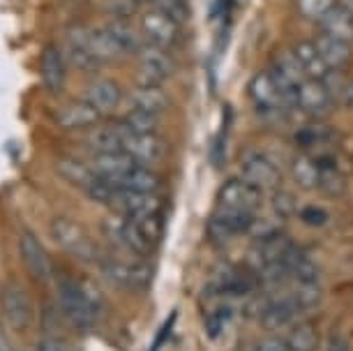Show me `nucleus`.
Returning <instances> with one entry per match:
<instances>
[{
	"mask_svg": "<svg viewBox=\"0 0 353 351\" xmlns=\"http://www.w3.org/2000/svg\"><path fill=\"white\" fill-rule=\"evenodd\" d=\"M58 303L61 310L74 328H90L95 326L99 317V298L88 287L79 282H61L58 287Z\"/></svg>",
	"mask_w": 353,
	"mask_h": 351,
	"instance_id": "f257e3e1",
	"label": "nucleus"
},
{
	"mask_svg": "<svg viewBox=\"0 0 353 351\" xmlns=\"http://www.w3.org/2000/svg\"><path fill=\"white\" fill-rule=\"evenodd\" d=\"M51 236L61 245L68 254L77 257L79 261H102V252H99L97 243L77 220L68 215H58L51 220Z\"/></svg>",
	"mask_w": 353,
	"mask_h": 351,
	"instance_id": "f03ea898",
	"label": "nucleus"
},
{
	"mask_svg": "<svg viewBox=\"0 0 353 351\" xmlns=\"http://www.w3.org/2000/svg\"><path fill=\"white\" fill-rule=\"evenodd\" d=\"M137 56H139V83L162 86L166 79L176 74V61L169 54V49L145 44Z\"/></svg>",
	"mask_w": 353,
	"mask_h": 351,
	"instance_id": "7ed1b4c3",
	"label": "nucleus"
},
{
	"mask_svg": "<svg viewBox=\"0 0 353 351\" xmlns=\"http://www.w3.org/2000/svg\"><path fill=\"white\" fill-rule=\"evenodd\" d=\"M0 310H3L5 321L14 330H26L32 323V317H35L28 291L14 282L5 284L3 291H0Z\"/></svg>",
	"mask_w": 353,
	"mask_h": 351,
	"instance_id": "20e7f679",
	"label": "nucleus"
},
{
	"mask_svg": "<svg viewBox=\"0 0 353 351\" xmlns=\"http://www.w3.org/2000/svg\"><path fill=\"white\" fill-rule=\"evenodd\" d=\"M263 201V192L243 178H231L217 192V206L254 215Z\"/></svg>",
	"mask_w": 353,
	"mask_h": 351,
	"instance_id": "39448f33",
	"label": "nucleus"
},
{
	"mask_svg": "<svg viewBox=\"0 0 353 351\" xmlns=\"http://www.w3.org/2000/svg\"><path fill=\"white\" fill-rule=\"evenodd\" d=\"M109 208L113 210V215L139 220V217L159 215V210H162V199H159L155 192H134V190L118 188V194L111 201Z\"/></svg>",
	"mask_w": 353,
	"mask_h": 351,
	"instance_id": "423d86ee",
	"label": "nucleus"
},
{
	"mask_svg": "<svg viewBox=\"0 0 353 351\" xmlns=\"http://www.w3.org/2000/svg\"><path fill=\"white\" fill-rule=\"evenodd\" d=\"M141 35L148 44L152 46H162V49H169L178 42V35H181V23L173 21L171 17H166L164 12H159L155 8L143 10L141 12Z\"/></svg>",
	"mask_w": 353,
	"mask_h": 351,
	"instance_id": "0eeeda50",
	"label": "nucleus"
},
{
	"mask_svg": "<svg viewBox=\"0 0 353 351\" xmlns=\"http://www.w3.org/2000/svg\"><path fill=\"white\" fill-rule=\"evenodd\" d=\"M104 229H106V234H109V238H113L118 245H123L125 250H130V252H134L139 257L150 254L152 248H155V245L143 236L139 224L134 220H130V217L113 215L111 220L104 222Z\"/></svg>",
	"mask_w": 353,
	"mask_h": 351,
	"instance_id": "6e6552de",
	"label": "nucleus"
},
{
	"mask_svg": "<svg viewBox=\"0 0 353 351\" xmlns=\"http://www.w3.org/2000/svg\"><path fill=\"white\" fill-rule=\"evenodd\" d=\"M252 222H254V215L252 213L217 206V210L212 213L208 222V236L217 243L231 241V238H236L241 234H250Z\"/></svg>",
	"mask_w": 353,
	"mask_h": 351,
	"instance_id": "1a4fd4ad",
	"label": "nucleus"
},
{
	"mask_svg": "<svg viewBox=\"0 0 353 351\" xmlns=\"http://www.w3.org/2000/svg\"><path fill=\"white\" fill-rule=\"evenodd\" d=\"M248 92L254 102V107L263 114H277V111L286 109V99L282 95V90L277 88L275 79H272L270 70H261L256 72L254 77L250 79V86H248Z\"/></svg>",
	"mask_w": 353,
	"mask_h": 351,
	"instance_id": "9d476101",
	"label": "nucleus"
},
{
	"mask_svg": "<svg viewBox=\"0 0 353 351\" xmlns=\"http://www.w3.org/2000/svg\"><path fill=\"white\" fill-rule=\"evenodd\" d=\"M296 107L307 116L323 118L335 107V99H332L321 79H305L296 90Z\"/></svg>",
	"mask_w": 353,
	"mask_h": 351,
	"instance_id": "9b49d317",
	"label": "nucleus"
},
{
	"mask_svg": "<svg viewBox=\"0 0 353 351\" xmlns=\"http://www.w3.org/2000/svg\"><path fill=\"white\" fill-rule=\"evenodd\" d=\"M102 273L109 277L113 284L123 289H145L150 284V268L143 263H132V261H121V259H104L99 261Z\"/></svg>",
	"mask_w": 353,
	"mask_h": 351,
	"instance_id": "f8f14e48",
	"label": "nucleus"
},
{
	"mask_svg": "<svg viewBox=\"0 0 353 351\" xmlns=\"http://www.w3.org/2000/svg\"><path fill=\"white\" fill-rule=\"evenodd\" d=\"M241 178L243 181L252 183L259 190H277L279 183H282V174L279 169L272 164L265 155L252 153L245 155L241 162Z\"/></svg>",
	"mask_w": 353,
	"mask_h": 351,
	"instance_id": "ddd939ff",
	"label": "nucleus"
},
{
	"mask_svg": "<svg viewBox=\"0 0 353 351\" xmlns=\"http://www.w3.org/2000/svg\"><path fill=\"white\" fill-rule=\"evenodd\" d=\"M19 254L26 270L35 277V280H49L51 277V261L46 257L44 245L39 243V238L32 231H21L19 236Z\"/></svg>",
	"mask_w": 353,
	"mask_h": 351,
	"instance_id": "4468645a",
	"label": "nucleus"
},
{
	"mask_svg": "<svg viewBox=\"0 0 353 351\" xmlns=\"http://www.w3.org/2000/svg\"><path fill=\"white\" fill-rule=\"evenodd\" d=\"M102 114L92 107L88 99H77V102L65 104L56 111V123L63 130H92L99 125Z\"/></svg>",
	"mask_w": 353,
	"mask_h": 351,
	"instance_id": "2eb2a0df",
	"label": "nucleus"
},
{
	"mask_svg": "<svg viewBox=\"0 0 353 351\" xmlns=\"http://www.w3.org/2000/svg\"><path fill=\"white\" fill-rule=\"evenodd\" d=\"M39 77H42V86L49 92H53V95L65 88V79H68V61H65V54L58 49V46L49 44L42 51Z\"/></svg>",
	"mask_w": 353,
	"mask_h": 351,
	"instance_id": "dca6fc26",
	"label": "nucleus"
},
{
	"mask_svg": "<svg viewBox=\"0 0 353 351\" xmlns=\"http://www.w3.org/2000/svg\"><path fill=\"white\" fill-rule=\"evenodd\" d=\"M123 125V123H121ZM123 150L137 164L150 167L152 162L162 160V141L155 134H132L123 128Z\"/></svg>",
	"mask_w": 353,
	"mask_h": 351,
	"instance_id": "f3484780",
	"label": "nucleus"
},
{
	"mask_svg": "<svg viewBox=\"0 0 353 351\" xmlns=\"http://www.w3.org/2000/svg\"><path fill=\"white\" fill-rule=\"evenodd\" d=\"M56 171L63 181L72 183L74 188L85 192V194H88V192L97 185L99 178H102V176L95 174V169H92L90 164H85L81 160H74V157H63V160H58Z\"/></svg>",
	"mask_w": 353,
	"mask_h": 351,
	"instance_id": "a211bd4d",
	"label": "nucleus"
},
{
	"mask_svg": "<svg viewBox=\"0 0 353 351\" xmlns=\"http://www.w3.org/2000/svg\"><path fill=\"white\" fill-rule=\"evenodd\" d=\"M88 164L95 169L97 176L104 178V181L118 183L137 162L132 160L125 150H116V153H95V157H92Z\"/></svg>",
	"mask_w": 353,
	"mask_h": 351,
	"instance_id": "6ab92c4d",
	"label": "nucleus"
},
{
	"mask_svg": "<svg viewBox=\"0 0 353 351\" xmlns=\"http://www.w3.org/2000/svg\"><path fill=\"white\" fill-rule=\"evenodd\" d=\"M83 42L90 49V54L102 65L113 63L125 56L121 51V46L116 44V39L111 37V32L106 28H83Z\"/></svg>",
	"mask_w": 353,
	"mask_h": 351,
	"instance_id": "aec40b11",
	"label": "nucleus"
},
{
	"mask_svg": "<svg viewBox=\"0 0 353 351\" xmlns=\"http://www.w3.org/2000/svg\"><path fill=\"white\" fill-rule=\"evenodd\" d=\"M65 61L79 72H97L102 63L90 54V49L83 42V28L70 30L68 35V49H65Z\"/></svg>",
	"mask_w": 353,
	"mask_h": 351,
	"instance_id": "412c9836",
	"label": "nucleus"
},
{
	"mask_svg": "<svg viewBox=\"0 0 353 351\" xmlns=\"http://www.w3.org/2000/svg\"><path fill=\"white\" fill-rule=\"evenodd\" d=\"M298 314H301V305L293 296L282 298V301H270L261 312V326L265 330H279L296 321Z\"/></svg>",
	"mask_w": 353,
	"mask_h": 351,
	"instance_id": "4be33fe9",
	"label": "nucleus"
},
{
	"mask_svg": "<svg viewBox=\"0 0 353 351\" xmlns=\"http://www.w3.org/2000/svg\"><path fill=\"white\" fill-rule=\"evenodd\" d=\"M130 104L132 109L150 111V114H162L171 107V97L166 95L162 86H143L137 83L130 92Z\"/></svg>",
	"mask_w": 353,
	"mask_h": 351,
	"instance_id": "5701e85b",
	"label": "nucleus"
},
{
	"mask_svg": "<svg viewBox=\"0 0 353 351\" xmlns=\"http://www.w3.org/2000/svg\"><path fill=\"white\" fill-rule=\"evenodd\" d=\"M319 54H321L323 63L328 65V70H344L351 61V44L344 39L330 37V35H319L314 39Z\"/></svg>",
	"mask_w": 353,
	"mask_h": 351,
	"instance_id": "b1692460",
	"label": "nucleus"
},
{
	"mask_svg": "<svg viewBox=\"0 0 353 351\" xmlns=\"http://www.w3.org/2000/svg\"><path fill=\"white\" fill-rule=\"evenodd\" d=\"M319 28H321L323 35L344 39V42H353V12H349L344 5H335L328 14H325L321 21H319Z\"/></svg>",
	"mask_w": 353,
	"mask_h": 351,
	"instance_id": "393cba45",
	"label": "nucleus"
},
{
	"mask_svg": "<svg viewBox=\"0 0 353 351\" xmlns=\"http://www.w3.org/2000/svg\"><path fill=\"white\" fill-rule=\"evenodd\" d=\"M85 99H88L99 114H111V111H116L118 104H121V88H118V83L111 81V79H99V81L90 83Z\"/></svg>",
	"mask_w": 353,
	"mask_h": 351,
	"instance_id": "a878e982",
	"label": "nucleus"
},
{
	"mask_svg": "<svg viewBox=\"0 0 353 351\" xmlns=\"http://www.w3.org/2000/svg\"><path fill=\"white\" fill-rule=\"evenodd\" d=\"M85 143L95 153H116V150H123V125H95L88 132Z\"/></svg>",
	"mask_w": 353,
	"mask_h": 351,
	"instance_id": "bb28decb",
	"label": "nucleus"
},
{
	"mask_svg": "<svg viewBox=\"0 0 353 351\" xmlns=\"http://www.w3.org/2000/svg\"><path fill=\"white\" fill-rule=\"evenodd\" d=\"M106 30L111 32V37L116 39V44L121 46V51L125 56L128 54H139L143 49V35L141 30L132 28L128 23V19H113V21L106 26Z\"/></svg>",
	"mask_w": 353,
	"mask_h": 351,
	"instance_id": "cd10ccee",
	"label": "nucleus"
},
{
	"mask_svg": "<svg viewBox=\"0 0 353 351\" xmlns=\"http://www.w3.org/2000/svg\"><path fill=\"white\" fill-rule=\"evenodd\" d=\"M291 178L301 190H319V185H321L319 162L310 155H298L291 162Z\"/></svg>",
	"mask_w": 353,
	"mask_h": 351,
	"instance_id": "c85d7f7f",
	"label": "nucleus"
},
{
	"mask_svg": "<svg viewBox=\"0 0 353 351\" xmlns=\"http://www.w3.org/2000/svg\"><path fill=\"white\" fill-rule=\"evenodd\" d=\"M293 54H296L298 63L303 65L305 74H307V79H323L325 74H328V65L323 63L321 54H319L316 44L314 42H298L296 46H293Z\"/></svg>",
	"mask_w": 353,
	"mask_h": 351,
	"instance_id": "c756f323",
	"label": "nucleus"
},
{
	"mask_svg": "<svg viewBox=\"0 0 353 351\" xmlns=\"http://www.w3.org/2000/svg\"><path fill=\"white\" fill-rule=\"evenodd\" d=\"M270 70L275 72L277 77H282L284 81L293 83L296 88L305 81V79H307V74H305V70H303V65L298 63L296 54H293V49H284V51H279V54H275Z\"/></svg>",
	"mask_w": 353,
	"mask_h": 351,
	"instance_id": "7c9ffc66",
	"label": "nucleus"
},
{
	"mask_svg": "<svg viewBox=\"0 0 353 351\" xmlns=\"http://www.w3.org/2000/svg\"><path fill=\"white\" fill-rule=\"evenodd\" d=\"M284 342L289 351H316L319 344H321V333H319V328L310 321L296 323V326L289 330Z\"/></svg>",
	"mask_w": 353,
	"mask_h": 351,
	"instance_id": "2f4dec72",
	"label": "nucleus"
},
{
	"mask_svg": "<svg viewBox=\"0 0 353 351\" xmlns=\"http://www.w3.org/2000/svg\"><path fill=\"white\" fill-rule=\"evenodd\" d=\"M116 185H118V188H123V190H134V192H157L159 176L150 167L134 164V167H132Z\"/></svg>",
	"mask_w": 353,
	"mask_h": 351,
	"instance_id": "473e14b6",
	"label": "nucleus"
},
{
	"mask_svg": "<svg viewBox=\"0 0 353 351\" xmlns=\"http://www.w3.org/2000/svg\"><path fill=\"white\" fill-rule=\"evenodd\" d=\"M330 134L332 130L328 128V125L323 123H312V125H305V128H301L296 132V141L303 146V148H323V146H328L330 141Z\"/></svg>",
	"mask_w": 353,
	"mask_h": 351,
	"instance_id": "72a5a7b5",
	"label": "nucleus"
},
{
	"mask_svg": "<svg viewBox=\"0 0 353 351\" xmlns=\"http://www.w3.org/2000/svg\"><path fill=\"white\" fill-rule=\"evenodd\" d=\"M157 125H159L157 114H150V111H141V109H132L123 118V128L132 132V134H155Z\"/></svg>",
	"mask_w": 353,
	"mask_h": 351,
	"instance_id": "f704fd0d",
	"label": "nucleus"
},
{
	"mask_svg": "<svg viewBox=\"0 0 353 351\" xmlns=\"http://www.w3.org/2000/svg\"><path fill=\"white\" fill-rule=\"evenodd\" d=\"M335 5H337V0H298L301 14L305 19H312V21H321Z\"/></svg>",
	"mask_w": 353,
	"mask_h": 351,
	"instance_id": "c9c22d12",
	"label": "nucleus"
},
{
	"mask_svg": "<svg viewBox=\"0 0 353 351\" xmlns=\"http://www.w3.org/2000/svg\"><path fill=\"white\" fill-rule=\"evenodd\" d=\"M150 8H155L159 12H164L166 17H171L173 21H178L183 26L185 19L190 17V5L188 0H152Z\"/></svg>",
	"mask_w": 353,
	"mask_h": 351,
	"instance_id": "e433bc0d",
	"label": "nucleus"
},
{
	"mask_svg": "<svg viewBox=\"0 0 353 351\" xmlns=\"http://www.w3.org/2000/svg\"><path fill=\"white\" fill-rule=\"evenodd\" d=\"M102 5L113 19H130L141 8L139 0H102Z\"/></svg>",
	"mask_w": 353,
	"mask_h": 351,
	"instance_id": "4c0bfd02",
	"label": "nucleus"
},
{
	"mask_svg": "<svg viewBox=\"0 0 353 351\" xmlns=\"http://www.w3.org/2000/svg\"><path fill=\"white\" fill-rule=\"evenodd\" d=\"M296 303L301 305V310L305 308H314L319 301H321V289H319V282H305L298 287V291L293 294Z\"/></svg>",
	"mask_w": 353,
	"mask_h": 351,
	"instance_id": "58836bf2",
	"label": "nucleus"
},
{
	"mask_svg": "<svg viewBox=\"0 0 353 351\" xmlns=\"http://www.w3.org/2000/svg\"><path fill=\"white\" fill-rule=\"evenodd\" d=\"M321 81H323L325 88H328L332 99L339 102V99H342V92H344V86L349 79H344V70H328V74H325Z\"/></svg>",
	"mask_w": 353,
	"mask_h": 351,
	"instance_id": "ea45409f",
	"label": "nucleus"
},
{
	"mask_svg": "<svg viewBox=\"0 0 353 351\" xmlns=\"http://www.w3.org/2000/svg\"><path fill=\"white\" fill-rule=\"evenodd\" d=\"M272 208H275L277 215L289 217V215L296 213V199L279 190V192H275V194H272Z\"/></svg>",
	"mask_w": 353,
	"mask_h": 351,
	"instance_id": "a19ab883",
	"label": "nucleus"
},
{
	"mask_svg": "<svg viewBox=\"0 0 353 351\" xmlns=\"http://www.w3.org/2000/svg\"><path fill=\"white\" fill-rule=\"evenodd\" d=\"M301 217H303V222L312 224V227H321V224H325V220H328V213L319 206H307L301 210Z\"/></svg>",
	"mask_w": 353,
	"mask_h": 351,
	"instance_id": "79ce46f5",
	"label": "nucleus"
},
{
	"mask_svg": "<svg viewBox=\"0 0 353 351\" xmlns=\"http://www.w3.org/2000/svg\"><path fill=\"white\" fill-rule=\"evenodd\" d=\"M226 319H229V312H226V310L212 314L210 319H208V335H210V337L219 335V330H222V326L226 323Z\"/></svg>",
	"mask_w": 353,
	"mask_h": 351,
	"instance_id": "37998d69",
	"label": "nucleus"
},
{
	"mask_svg": "<svg viewBox=\"0 0 353 351\" xmlns=\"http://www.w3.org/2000/svg\"><path fill=\"white\" fill-rule=\"evenodd\" d=\"M37 351H70V347L61 340V337L49 335V337H44V340L39 342Z\"/></svg>",
	"mask_w": 353,
	"mask_h": 351,
	"instance_id": "c03bdc74",
	"label": "nucleus"
},
{
	"mask_svg": "<svg viewBox=\"0 0 353 351\" xmlns=\"http://www.w3.org/2000/svg\"><path fill=\"white\" fill-rule=\"evenodd\" d=\"M173 319H176V314H171L169 319L164 321V326H162V330L157 333V337H155V344H152V351H157L159 347L164 344V340H166V335L171 333V326H173Z\"/></svg>",
	"mask_w": 353,
	"mask_h": 351,
	"instance_id": "a18cd8bd",
	"label": "nucleus"
},
{
	"mask_svg": "<svg viewBox=\"0 0 353 351\" xmlns=\"http://www.w3.org/2000/svg\"><path fill=\"white\" fill-rule=\"evenodd\" d=\"M339 102H342L344 107L353 109V79H349V81H346L344 92H342V99H339Z\"/></svg>",
	"mask_w": 353,
	"mask_h": 351,
	"instance_id": "49530a36",
	"label": "nucleus"
},
{
	"mask_svg": "<svg viewBox=\"0 0 353 351\" xmlns=\"http://www.w3.org/2000/svg\"><path fill=\"white\" fill-rule=\"evenodd\" d=\"M259 351H289V349H286V342L282 340H265Z\"/></svg>",
	"mask_w": 353,
	"mask_h": 351,
	"instance_id": "de8ad7c7",
	"label": "nucleus"
},
{
	"mask_svg": "<svg viewBox=\"0 0 353 351\" xmlns=\"http://www.w3.org/2000/svg\"><path fill=\"white\" fill-rule=\"evenodd\" d=\"M330 351H349V347H346V340L339 335H332L330 337Z\"/></svg>",
	"mask_w": 353,
	"mask_h": 351,
	"instance_id": "09e8293b",
	"label": "nucleus"
},
{
	"mask_svg": "<svg viewBox=\"0 0 353 351\" xmlns=\"http://www.w3.org/2000/svg\"><path fill=\"white\" fill-rule=\"evenodd\" d=\"M0 351H12L10 340H8V335L3 333V328H0Z\"/></svg>",
	"mask_w": 353,
	"mask_h": 351,
	"instance_id": "8fccbe9b",
	"label": "nucleus"
},
{
	"mask_svg": "<svg viewBox=\"0 0 353 351\" xmlns=\"http://www.w3.org/2000/svg\"><path fill=\"white\" fill-rule=\"evenodd\" d=\"M141 5H152V0H139Z\"/></svg>",
	"mask_w": 353,
	"mask_h": 351,
	"instance_id": "3c124183",
	"label": "nucleus"
}]
</instances>
